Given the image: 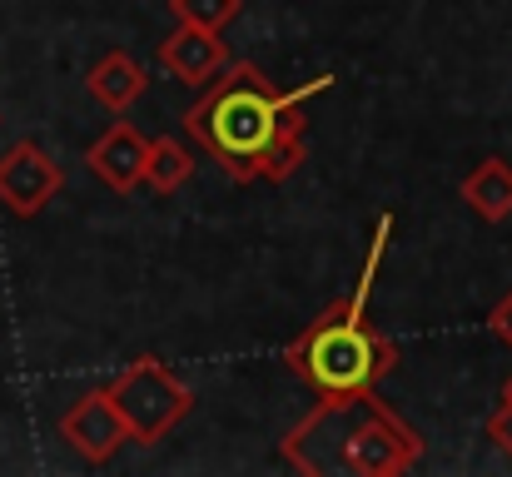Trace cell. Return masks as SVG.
<instances>
[{"label":"cell","instance_id":"7c38bea8","mask_svg":"<svg viewBox=\"0 0 512 477\" xmlns=\"http://www.w3.org/2000/svg\"><path fill=\"white\" fill-rule=\"evenodd\" d=\"M244 0H170V15L184 25H204V30H229L239 20Z\"/></svg>","mask_w":512,"mask_h":477},{"label":"cell","instance_id":"30bf717a","mask_svg":"<svg viewBox=\"0 0 512 477\" xmlns=\"http://www.w3.org/2000/svg\"><path fill=\"white\" fill-rule=\"evenodd\" d=\"M458 199H463L483 224H503V219H512V164L503 155L478 159V164L463 174Z\"/></svg>","mask_w":512,"mask_h":477},{"label":"cell","instance_id":"3957f363","mask_svg":"<svg viewBox=\"0 0 512 477\" xmlns=\"http://www.w3.org/2000/svg\"><path fill=\"white\" fill-rule=\"evenodd\" d=\"M388 239H393V214H378L358 284L343 299L324 304V314H314V323L299 338L284 343V363L319 398L378 388L398 368V343L383 328H373V318H368V299H373V284H378V264L388 254Z\"/></svg>","mask_w":512,"mask_h":477},{"label":"cell","instance_id":"ba28073f","mask_svg":"<svg viewBox=\"0 0 512 477\" xmlns=\"http://www.w3.org/2000/svg\"><path fill=\"white\" fill-rule=\"evenodd\" d=\"M85 164H90V174H95L105 189H115V194H135V189L145 184V164H150V135L120 115V120H115V125L100 135V140H90Z\"/></svg>","mask_w":512,"mask_h":477},{"label":"cell","instance_id":"52a82bcc","mask_svg":"<svg viewBox=\"0 0 512 477\" xmlns=\"http://www.w3.org/2000/svg\"><path fill=\"white\" fill-rule=\"evenodd\" d=\"M155 60L165 65V75H174L189 90H204L234 55L224 45V30H204V25H184L174 20V30L155 45Z\"/></svg>","mask_w":512,"mask_h":477},{"label":"cell","instance_id":"5bb4252c","mask_svg":"<svg viewBox=\"0 0 512 477\" xmlns=\"http://www.w3.org/2000/svg\"><path fill=\"white\" fill-rule=\"evenodd\" d=\"M488 328H493V338H503V343L512 348V289L488 309Z\"/></svg>","mask_w":512,"mask_h":477},{"label":"cell","instance_id":"277c9868","mask_svg":"<svg viewBox=\"0 0 512 477\" xmlns=\"http://www.w3.org/2000/svg\"><path fill=\"white\" fill-rule=\"evenodd\" d=\"M110 393H115V403H120V413H125V423H130V433H135L140 448L165 443L174 428L194 413V388L174 373L165 358H155V353L130 358L110 378Z\"/></svg>","mask_w":512,"mask_h":477},{"label":"cell","instance_id":"5b68a950","mask_svg":"<svg viewBox=\"0 0 512 477\" xmlns=\"http://www.w3.org/2000/svg\"><path fill=\"white\" fill-rule=\"evenodd\" d=\"M60 438L70 443V453H75L85 468H105L125 443H135V433H130V423H125V413H120L110 383H105V388H85V393L60 413Z\"/></svg>","mask_w":512,"mask_h":477},{"label":"cell","instance_id":"9c48e42d","mask_svg":"<svg viewBox=\"0 0 512 477\" xmlns=\"http://www.w3.org/2000/svg\"><path fill=\"white\" fill-rule=\"evenodd\" d=\"M85 90L95 105H105L110 115H125L130 105H140L150 95V70L130 55V50H105L90 70H85Z\"/></svg>","mask_w":512,"mask_h":477},{"label":"cell","instance_id":"7a4b0ae2","mask_svg":"<svg viewBox=\"0 0 512 477\" xmlns=\"http://www.w3.org/2000/svg\"><path fill=\"white\" fill-rule=\"evenodd\" d=\"M423 433L378 388L319 398L284 438L279 458L304 477H403L423 463Z\"/></svg>","mask_w":512,"mask_h":477},{"label":"cell","instance_id":"4fadbf2b","mask_svg":"<svg viewBox=\"0 0 512 477\" xmlns=\"http://www.w3.org/2000/svg\"><path fill=\"white\" fill-rule=\"evenodd\" d=\"M488 443H498V453L512 458V408H503V403L488 413Z\"/></svg>","mask_w":512,"mask_h":477},{"label":"cell","instance_id":"6da1fadb","mask_svg":"<svg viewBox=\"0 0 512 477\" xmlns=\"http://www.w3.org/2000/svg\"><path fill=\"white\" fill-rule=\"evenodd\" d=\"M329 85L334 75H314L294 90H279L254 60H229L184 110V140L204 150L234 184H284L309 159L304 105Z\"/></svg>","mask_w":512,"mask_h":477},{"label":"cell","instance_id":"8992f818","mask_svg":"<svg viewBox=\"0 0 512 477\" xmlns=\"http://www.w3.org/2000/svg\"><path fill=\"white\" fill-rule=\"evenodd\" d=\"M60 189H65V164L50 150H40L35 140H15L0 155V204H5V214L35 219L60 199Z\"/></svg>","mask_w":512,"mask_h":477},{"label":"cell","instance_id":"8fae6325","mask_svg":"<svg viewBox=\"0 0 512 477\" xmlns=\"http://www.w3.org/2000/svg\"><path fill=\"white\" fill-rule=\"evenodd\" d=\"M194 169H199V155L184 145V140H174V135H160V140H150V164H145V184L155 189V194H179L189 179H194Z\"/></svg>","mask_w":512,"mask_h":477}]
</instances>
